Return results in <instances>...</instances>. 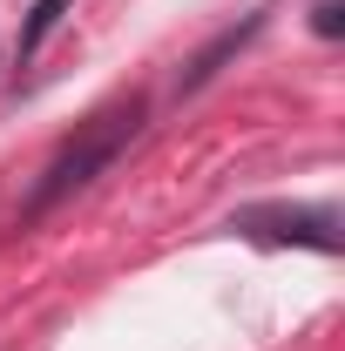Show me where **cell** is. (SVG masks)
Segmentation results:
<instances>
[{
    "instance_id": "1",
    "label": "cell",
    "mask_w": 345,
    "mask_h": 351,
    "mask_svg": "<svg viewBox=\"0 0 345 351\" xmlns=\"http://www.w3.org/2000/svg\"><path fill=\"white\" fill-rule=\"evenodd\" d=\"M129 129H135V108H129V115H109V129H102V135H88L82 149H68V156L47 169V182H41V196H34V203H54V196H68L75 182H88V169H102V162L115 156V142H122Z\"/></svg>"
},
{
    "instance_id": "2",
    "label": "cell",
    "mask_w": 345,
    "mask_h": 351,
    "mask_svg": "<svg viewBox=\"0 0 345 351\" xmlns=\"http://www.w3.org/2000/svg\"><path fill=\"white\" fill-rule=\"evenodd\" d=\"M61 7H68V0H41V7H34V21H27V34H21V54H34V47L47 41V27L61 21Z\"/></svg>"
},
{
    "instance_id": "3",
    "label": "cell",
    "mask_w": 345,
    "mask_h": 351,
    "mask_svg": "<svg viewBox=\"0 0 345 351\" xmlns=\"http://www.w3.org/2000/svg\"><path fill=\"white\" fill-rule=\"evenodd\" d=\"M339 14H345L339 0H325V7H318V34H339Z\"/></svg>"
}]
</instances>
